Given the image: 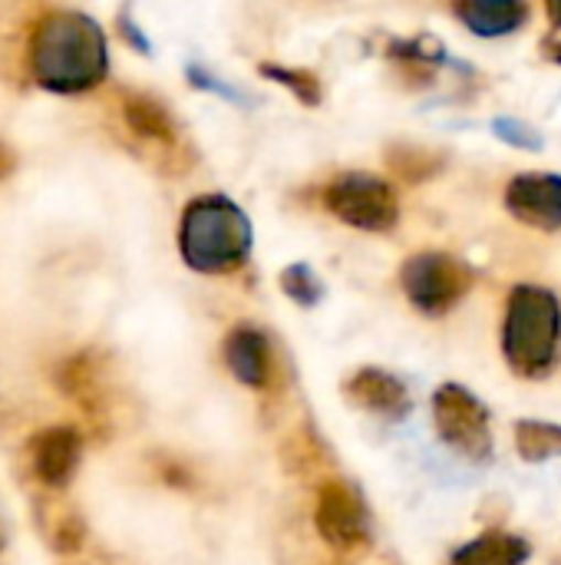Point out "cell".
<instances>
[{
  "instance_id": "obj_1",
  "label": "cell",
  "mask_w": 561,
  "mask_h": 565,
  "mask_svg": "<svg viewBox=\"0 0 561 565\" xmlns=\"http://www.w3.org/2000/svg\"><path fill=\"white\" fill-rule=\"evenodd\" d=\"M30 63L40 86L53 93H83L106 76V36L86 13H50L33 33Z\"/></svg>"
},
{
  "instance_id": "obj_2",
  "label": "cell",
  "mask_w": 561,
  "mask_h": 565,
  "mask_svg": "<svg viewBox=\"0 0 561 565\" xmlns=\"http://www.w3.org/2000/svg\"><path fill=\"white\" fill-rule=\"evenodd\" d=\"M503 354L522 377H546L561 358V301L539 285L509 295L503 321Z\"/></svg>"
},
{
  "instance_id": "obj_3",
  "label": "cell",
  "mask_w": 561,
  "mask_h": 565,
  "mask_svg": "<svg viewBox=\"0 0 561 565\" xmlns=\"http://www.w3.org/2000/svg\"><path fill=\"white\" fill-rule=\"evenodd\" d=\"M179 248L195 271H235L251 252L248 215L225 195H202L182 215Z\"/></svg>"
},
{
  "instance_id": "obj_4",
  "label": "cell",
  "mask_w": 561,
  "mask_h": 565,
  "mask_svg": "<svg viewBox=\"0 0 561 565\" xmlns=\"http://www.w3.org/2000/svg\"><path fill=\"white\" fill-rule=\"evenodd\" d=\"M400 285L417 311L440 318L466 298V291L473 288V271L453 255L423 252L403 265Z\"/></svg>"
},
{
  "instance_id": "obj_5",
  "label": "cell",
  "mask_w": 561,
  "mask_h": 565,
  "mask_svg": "<svg viewBox=\"0 0 561 565\" xmlns=\"http://www.w3.org/2000/svg\"><path fill=\"white\" fill-rule=\"evenodd\" d=\"M433 420H436L443 444H450L466 460H489L493 457L489 411L463 384H443L433 394Z\"/></svg>"
},
{
  "instance_id": "obj_6",
  "label": "cell",
  "mask_w": 561,
  "mask_h": 565,
  "mask_svg": "<svg viewBox=\"0 0 561 565\" xmlns=\"http://www.w3.org/2000/svg\"><path fill=\"white\" fill-rule=\"evenodd\" d=\"M324 202L341 222L364 228V232H387L397 225V215H400L393 189L384 179L367 175V172H347L334 179L324 192Z\"/></svg>"
},
{
  "instance_id": "obj_7",
  "label": "cell",
  "mask_w": 561,
  "mask_h": 565,
  "mask_svg": "<svg viewBox=\"0 0 561 565\" xmlns=\"http://www.w3.org/2000/svg\"><path fill=\"white\" fill-rule=\"evenodd\" d=\"M314 526L331 550H354L370 536V520L360 493L344 480H327L317 490Z\"/></svg>"
},
{
  "instance_id": "obj_8",
  "label": "cell",
  "mask_w": 561,
  "mask_h": 565,
  "mask_svg": "<svg viewBox=\"0 0 561 565\" xmlns=\"http://www.w3.org/2000/svg\"><path fill=\"white\" fill-rule=\"evenodd\" d=\"M506 209L532 228L559 232L561 228V175H519L506 189Z\"/></svg>"
},
{
  "instance_id": "obj_9",
  "label": "cell",
  "mask_w": 561,
  "mask_h": 565,
  "mask_svg": "<svg viewBox=\"0 0 561 565\" xmlns=\"http://www.w3.org/2000/svg\"><path fill=\"white\" fill-rule=\"evenodd\" d=\"M344 394L360 407V411H370L377 417H387V420H397L410 411V394L403 387L400 377L380 371V367H360L347 384H344Z\"/></svg>"
},
{
  "instance_id": "obj_10",
  "label": "cell",
  "mask_w": 561,
  "mask_h": 565,
  "mask_svg": "<svg viewBox=\"0 0 561 565\" xmlns=\"http://www.w3.org/2000/svg\"><path fill=\"white\" fill-rule=\"evenodd\" d=\"M271 341L251 328V324H238L228 338H225V364L228 371L248 384V387H268L271 384Z\"/></svg>"
},
{
  "instance_id": "obj_11",
  "label": "cell",
  "mask_w": 561,
  "mask_h": 565,
  "mask_svg": "<svg viewBox=\"0 0 561 565\" xmlns=\"http://www.w3.org/2000/svg\"><path fill=\"white\" fill-rule=\"evenodd\" d=\"M79 454H83L79 434L69 427H53L33 440V473L50 487H63L73 477Z\"/></svg>"
},
{
  "instance_id": "obj_12",
  "label": "cell",
  "mask_w": 561,
  "mask_h": 565,
  "mask_svg": "<svg viewBox=\"0 0 561 565\" xmlns=\"http://www.w3.org/2000/svg\"><path fill=\"white\" fill-rule=\"evenodd\" d=\"M526 0H456V17L479 36H503L522 26Z\"/></svg>"
},
{
  "instance_id": "obj_13",
  "label": "cell",
  "mask_w": 561,
  "mask_h": 565,
  "mask_svg": "<svg viewBox=\"0 0 561 565\" xmlns=\"http://www.w3.org/2000/svg\"><path fill=\"white\" fill-rule=\"evenodd\" d=\"M529 543L513 533H483L453 553V565H522L529 559Z\"/></svg>"
},
{
  "instance_id": "obj_14",
  "label": "cell",
  "mask_w": 561,
  "mask_h": 565,
  "mask_svg": "<svg viewBox=\"0 0 561 565\" xmlns=\"http://www.w3.org/2000/svg\"><path fill=\"white\" fill-rule=\"evenodd\" d=\"M516 447L522 460L542 463L561 457V427L546 424V420H519L516 424Z\"/></svg>"
},
{
  "instance_id": "obj_15",
  "label": "cell",
  "mask_w": 561,
  "mask_h": 565,
  "mask_svg": "<svg viewBox=\"0 0 561 565\" xmlns=\"http://www.w3.org/2000/svg\"><path fill=\"white\" fill-rule=\"evenodd\" d=\"M126 122L139 132V136H152V139H172V119L169 113L145 96H129L126 99Z\"/></svg>"
},
{
  "instance_id": "obj_16",
  "label": "cell",
  "mask_w": 561,
  "mask_h": 565,
  "mask_svg": "<svg viewBox=\"0 0 561 565\" xmlns=\"http://www.w3.org/2000/svg\"><path fill=\"white\" fill-rule=\"evenodd\" d=\"M281 285H284V291H288L294 301H301V305H314V301L321 298V285H317V278H314V275H311V268H304V265L288 268V271L281 275Z\"/></svg>"
},
{
  "instance_id": "obj_17",
  "label": "cell",
  "mask_w": 561,
  "mask_h": 565,
  "mask_svg": "<svg viewBox=\"0 0 561 565\" xmlns=\"http://www.w3.org/2000/svg\"><path fill=\"white\" fill-rule=\"evenodd\" d=\"M265 73L271 79H278V83H288L308 106H314L321 99V89H317L314 76H308V73H291V70H281V66H265Z\"/></svg>"
},
{
  "instance_id": "obj_18",
  "label": "cell",
  "mask_w": 561,
  "mask_h": 565,
  "mask_svg": "<svg viewBox=\"0 0 561 565\" xmlns=\"http://www.w3.org/2000/svg\"><path fill=\"white\" fill-rule=\"evenodd\" d=\"M546 7H549V17L561 26V0H546Z\"/></svg>"
},
{
  "instance_id": "obj_19",
  "label": "cell",
  "mask_w": 561,
  "mask_h": 565,
  "mask_svg": "<svg viewBox=\"0 0 561 565\" xmlns=\"http://www.w3.org/2000/svg\"><path fill=\"white\" fill-rule=\"evenodd\" d=\"M10 166H13V159H10V152L0 146V175H7V172H10Z\"/></svg>"
},
{
  "instance_id": "obj_20",
  "label": "cell",
  "mask_w": 561,
  "mask_h": 565,
  "mask_svg": "<svg viewBox=\"0 0 561 565\" xmlns=\"http://www.w3.org/2000/svg\"><path fill=\"white\" fill-rule=\"evenodd\" d=\"M555 60H561V46H555Z\"/></svg>"
}]
</instances>
